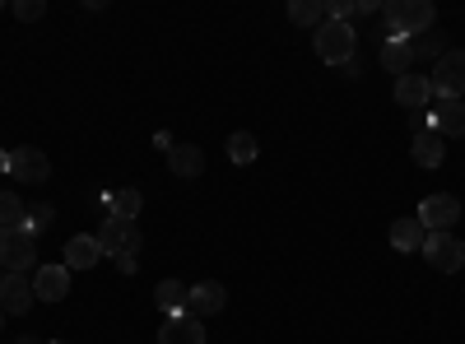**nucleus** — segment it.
I'll return each mask as SVG.
<instances>
[{"label":"nucleus","mask_w":465,"mask_h":344,"mask_svg":"<svg viewBox=\"0 0 465 344\" xmlns=\"http://www.w3.org/2000/svg\"><path fill=\"white\" fill-rule=\"evenodd\" d=\"M429 98H433L429 74H401V80H396V103L405 112H423V107H429Z\"/></svg>","instance_id":"nucleus-13"},{"label":"nucleus","mask_w":465,"mask_h":344,"mask_svg":"<svg viewBox=\"0 0 465 344\" xmlns=\"http://www.w3.org/2000/svg\"><path fill=\"white\" fill-rule=\"evenodd\" d=\"M186 284L182 280H163L159 289H153V302H159V312L163 317H177V312H186Z\"/></svg>","instance_id":"nucleus-21"},{"label":"nucleus","mask_w":465,"mask_h":344,"mask_svg":"<svg viewBox=\"0 0 465 344\" xmlns=\"http://www.w3.org/2000/svg\"><path fill=\"white\" fill-rule=\"evenodd\" d=\"M0 326H5V312H0Z\"/></svg>","instance_id":"nucleus-33"},{"label":"nucleus","mask_w":465,"mask_h":344,"mask_svg":"<svg viewBox=\"0 0 465 344\" xmlns=\"http://www.w3.org/2000/svg\"><path fill=\"white\" fill-rule=\"evenodd\" d=\"M43 15H47V5H43V0H15V19L33 24V19H43Z\"/></svg>","instance_id":"nucleus-28"},{"label":"nucleus","mask_w":465,"mask_h":344,"mask_svg":"<svg viewBox=\"0 0 465 344\" xmlns=\"http://www.w3.org/2000/svg\"><path fill=\"white\" fill-rule=\"evenodd\" d=\"M131 228H135V223H122V219H103L94 238H98V247H103V251L122 256V251H126V238H131Z\"/></svg>","instance_id":"nucleus-20"},{"label":"nucleus","mask_w":465,"mask_h":344,"mask_svg":"<svg viewBox=\"0 0 465 344\" xmlns=\"http://www.w3.org/2000/svg\"><path fill=\"white\" fill-rule=\"evenodd\" d=\"M429 122H433V131L447 140V135H465V103L460 98H438L433 103V112H429Z\"/></svg>","instance_id":"nucleus-11"},{"label":"nucleus","mask_w":465,"mask_h":344,"mask_svg":"<svg viewBox=\"0 0 465 344\" xmlns=\"http://www.w3.org/2000/svg\"><path fill=\"white\" fill-rule=\"evenodd\" d=\"M423 238H429V228L419 219H396L391 223V247L396 251H423Z\"/></svg>","instance_id":"nucleus-18"},{"label":"nucleus","mask_w":465,"mask_h":344,"mask_svg":"<svg viewBox=\"0 0 465 344\" xmlns=\"http://www.w3.org/2000/svg\"><path fill=\"white\" fill-rule=\"evenodd\" d=\"M47 172H52V163H47V154L43 149H10V177L15 182H24V186H37V182H47Z\"/></svg>","instance_id":"nucleus-7"},{"label":"nucleus","mask_w":465,"mask_h":344,"mask_svg":"<svg viewBox=\"0 0 465 344\" xmlns=\"http://www.w3.org/2000/svg\"><path fill=\"white\" fill-rule=\"evenodd\" d=\"M33 260H37V238L28 228H0V265L10 275H24Z\"/></svg>","instance_id":"nucleus-3"},{"label":"nucleus","mask_w":465,"mask_h":344,"mask_svg":"<svg viewBox=\"0 0 465 344\" xmlns=\"http://www.w3.org/2000/svg\"><path fill=\"white\" fill-rule=\"evenodd\" d=\"M429 84H433V98H465V52H460V47H451V52L433 65Z\"/></svg>","instance_id":"nucleus-4"},{"label":"nucleus","mask_w":465,"mask_h":344,"mask_svg":"<svg viewBox=\"0 0 465 344\" xmlns=\"http://www.w3.org/2000/svg\"><path fill=\"white\" fill-rule=\"evenodd\" d=\"M377 61H381V70H391L396 80H401V74L414 70V43H405V37H381Z\"/></svg>","instance_id":"nucleus-10"},{"label":"nucleus","mask_w":465,"mask_h":344,"mask_svg":"<svg viewBox=\"0 0 465 344\" xmlns=\"http://www.w3.org/2000/svg\"><path fill=\"white\" fill-rule=\"evenodd\" d=\"M107 219H122V223H135L140 219V210H144V196L135 186H122V191H107Z\"/></svg>","instance_id":"nucleus-15"},{"label":"nucleus","mask_w":465,"mask_h":344,"mask_svg":"<svg viewBox=\"0 0 465 344\" xmlns=\"http://www.w3.org/2000/svg\"><path fill=\"white\" fill-rule=\"evenodd\" d=\"M159 344H205V326H201V317H191V312L163 317V326H159Z\"/></svg>","instance_id":"nucleus-8"},{"label":"nucleus","mask_w":465,"mask_h":344,"mask_svg":"<svg viewBox=\"0 0 465 344\" xmlns=\"http://www.w3.org/2000/svg\"><path fill=\"white\" fill-rule=\"evenodd\" d=\"M98 256H103V247H98V238H70L65 242V265L70 270H89V265H98Z\"/></svg>","instance_id":"nucleus-17"},{"label":"nucleus","mask_w":465,"mask_h":344,"mask_svg":"<svg viewBox=\"0 0 465 344\" xmlns=\"http://www.w3.org/2000/svg\"><path fill=\"white\" fill-rule=\"evenodd\" d=\"M289 19L298 28H322L326 24V5L322 0H289Z\"/></svg>","instance_id":"nucleus-22"},{"label":"nucleus","mask_w":465,"mask_h":344,"mask_svg":"<svg viewBox=\"0 0 465 344\" xmlns=\"http://www.w3.org/2000/svg\"><path fill=\"white\" fill-rule=\"evenodd\" d=\"M19 344H33V339H19Z\"/></svg>","instance_id":"nucleus-34"},{"label":"nucleus","mask_w":465,"mask_h":344,"mask_svg":"<svg viewBox=\"0 0 465 344\" xmlns=\"http://www.w3.org/2000/svg\"><path fill=\"white\" fill-rule=\"evenodd\" d=\"M116 265H122V275H135V270H140L135 256H116Z\"/></svg>","instance_id":"nucleus-30"},{"label":"nucleus","mask_w":465,"mask_h":344,"mask_svg":"<svg viewBox=\"0 0 465 344\" xmlns=\"http://www.w3.org/2000/svg\"><path fill=\"white\" fill-rule=\"evenodd\" d=\"M33 284L24 280V275H0V312H10V317H24L28 308H33Z\"/></svg>","instance_id":"nucleus-9"},{"label":"nucleus","mask_w":465,"mask_h":344,"mask_svg":"<svg viewBox=\"0 0 465 344\" xmlns=\"http://www.w3.org/2000/svg\"><path fill=\"white\" fill-rule=\"evenodd\" d=\"M52 219H56V210H52V205H37V210H28L24 228H28L33 238H37V233H43V228H52Z\"/></svg>","instance_id":"nucleus-26"},{"label":"nucleus","mask_w":465,"mask_h":344,"mask_svg":"<svg viewBox=\"0 0 465 344\" xmlns=\"http://www.w3.org/2000/svg\"><path fill=\"white\" fill-rule=\"evenodd\" d=\"M47 344H70V339H47Z\"/></svg>","instance_id":"nucleus-32"},{"label":"nucleus","mask_w":465,"mask_h":344,"mask_svg":"<svg viewBox=\"0 0 465 344\" xmlns=\"http://www.w3.org/2000/svg\"><path fill=\"white\" fill-rule=\"evenodd\" d=\"M228 159L242 163V168L256 163V135H252V131H232V135H228Z\"/></svg>","instance_id":"nucleus-23"},{"label":"nucleus","mask_w":465,"mask_h":344,"mask_svg":"<svg viewBox=\"0 0 465 344\" xmlns=\"http://www.w3.org/2000/svg\"><path fill=\"white\" fill-rule=\"evenodd\" d=\"M168 168H173L177 177H201V172H205V154H201L196 144H173Z\"/></svg>","instance_id":"nucleus-19"},{"label":"nucleus","mask_w":465,"mask_h":344,"mask_svg":"<svg viewBox=\"0 0 465 344\" xmlns=\"http://www.w3.org/2000/svg\"><path fill=\"white\" fill-rule=\"evenodd\" d=\"M438 10H433V0H391V5L381 10V24L391 37H405V43H414V37H423L433 28Z\"/></svg>","instance_id":"nucleus-1"},{"label":"nucleus","mask_w":465,"mask_h":344,"mask_svg":"<svg viewBox=\"0 0 465 344\" xmlns=\"http://www.w3.org/2000/svg\"><path fill=\"white\" fill-rule=\"evenodd\" d=\"M423 260H429L433 270H442V275H456L465 265V242L456 233H429L423 238Z\"/></svg>","instance_id":"nucleus-5"},{"label":"nucleus","mask_w":465,"mask_h":344,"mask_svg":"<svg viewBox=\"0 0 465 344\" xmlns=\"http://www.w3.org/2000/svg\"><path fill=\"white\" fill-rule=\"evenodd\" d=\"M451 47H447V37L438 33V28H429V33H423V37H414V61L419 56H433V61H442Z\"/></svg>","instance_id":"nucleus-25"},{"label":"nucleus","mask_w":465,"mask_h":344,"mask_svg":"<svg viewBox=\"0 0 465 344\" xmlns=\"http://www.w3.org/2000/svg\"><path fill=\"white\" fill-rule=\"evenodd\" d=\"M359 15V0H326V19H335V24H349Z\"/></svg>","instance_id":"nucleus-27"},{"label":"nucleus","mask_w":465,"mask_h":344,"mask_svg":"<svg viewBox=\"0 0 465 344\" xmlns=\"http://www.w3.org/2000/svg\"><path fill=\"white\" fill-rule=\"evenodd\" d=\"M33 293L47 298V302H61L70 293V265H43L37 280H33Z\"/></svg>","instance_id":"nucleus-14"},{"label":"nucleus","mask_w":465,"mask_h":344,"mask_svg":"<svg viewBox=\"0 0 465 344\" xmlns=\"http://www.w3.org/2000/svg\"><path fill=\"white\" fill-rule=\"evenodd\" d=\"M456 219H460V201L447 196V191H433V196L419 201V223L429 228V233H451Z\"/></svg>","instance_id":"nucleus-6"},{"label":"nucleus","mask_w":465,"mask_h":344,"mask_svg":"<svg viewBox=\"0 0 465 344\" xmlns=\"http://www.w3.org/2000/svg\"><path fill=\"white\" fill-rule=\"evenodd\" d=\"M340 70H344V74H349V80H359V70H363V61H359V56H349V61H344V65H340Z\"/></svg>","instance_id":"nucleus-29"},{"label":"nucleus","mask_w":465,"mask_h":344,"mask_svg":"<svg viewBox=\"0 0 465 344\" xmlns=\"http://www.w3.org/2000/svg\"><path fill=\"white\" fill-rule=\"evenodd\" d=\"M442 159H447V140L429 126V131H419L414 135V163L419 168H442Z\"/></svg>","instance_id":"nucleus-16"},{"label":"nucleus","mask_w":465,"mask_h":344,"mask_svg":"<svg viewBox=\"0 0 465 344\" xmlns=\"http://www.w3.org/2000/svg\"><path fill=\"white\" fill-rule=\"evenodd\" d=\"M312 47H317V56H322L326 65H344L349 56H359V33L349 28V24L326 19V24L312 33Z\"/></svg>","instance_id":"nucleus-2"},{"label":"nucleus","mask_w":465,"mask_h":344,"mask_svg":"<svg viewBox=\"0 0 465 344\" xmlns=\"http://www.w3.org/2000/svg\"><path fill=\"white\" fill-rule=\"evenodd\" d=\"M223 302H228L223 284L205 280V284H196V289L186 293V312H191V317H214V312H223Z\"/></svg>","instance_id":"nucleus-12"},{"label":"nucleus","mask_w":465,"mask_h":344,"mask_svg":"<svg viewBox=\"0 0 465 344\" xmlns=\"http://www.w3.org/2000/svg\"><path fill=\"white\" fill-rule=\"evenodd\" d=\"M0 172H10V154H5V149H0Z\"/></svg>","instance_id":"nucleus-31"},{"label":"nucleus","mask_w":465,"mask_h":344,"mask_svg":"<svg viewBox=\"0 0 465 344\" xmlns=\"http://www.w3.org/2000/svg\"><path fill=\"white\" fill-rule=\"evenodd\" d=\"M24 219H28L24 201L15 196V191H0V228H24Z\"/></svg>","instance_id":"nucleus-24"}]
</instances>
